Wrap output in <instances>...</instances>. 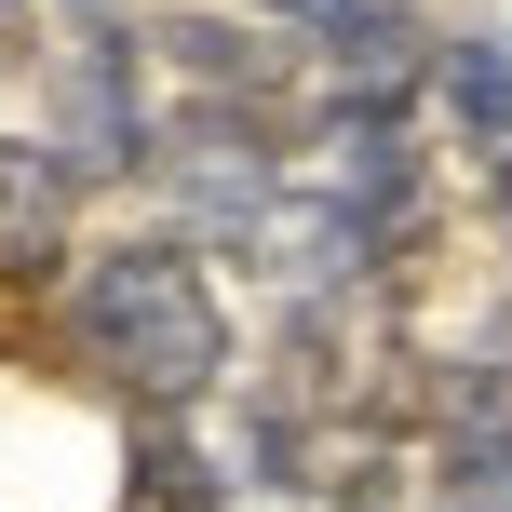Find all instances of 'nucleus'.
<instances>
[{"mask_svg":"<svg viewBox=\"0 0 512 512\" xmlns=\"http://www.w3.org/2000/svg\"><path fill=\"white\" fill-rule=\"evenodd\" d=\"M68 337L95 378H122L149 418L203 405L216 378H230V310H216L203 256L189 243H108L68 270Z\"/></svg>","mask_w":512,"mask_h":512,"instance_id":"f257e3e1","label":"nucleus"},{"mask_svg":"<svg viewBox=\"0 0 512 512\" xmlns=\"http://www.w3.org/2000/svg\"><path fill=\"white\" fill-rule=\"evenodd\" d=\"M41 149L68 162V189L81 176H135V162L162 149V135H149V54H135V27L81 14V41L54 54V135H41Z\"/></svg>","mask_w":512,"mask_h":512,"instance_id":"f03ea898","label":"nucleus"},{"mask_svg":"<svg viewBox=\"0 0 512 512\" xmlns=\"http://www.w3.org/2000/svg\"><path fill=\"white\" fill-rule=\"evenodd\" d=\"M68 230H81V189L41 135H0V283H41L68 270Z\"/></svg>","mask_w":512,"mask_h":512,"instance_id":"7ed1b4c3","label":"nucleus"},{"mask_svg":"<svg viewBox=\"0 0 512 512\" xmlns=\"http://www.w3.org/2000/svg\"><path fill=\"white\" fill-rule=\"evenodd\" d=\"M432 81H445V108H459V135L472 149H512V41H486V27H459V41L432 54Z\"/></svg>","mask_w":512,"mask_h":512,"instance_id":"20e7f679","label":"nucleus"},{"mask_svg":"<svg viewBox=\"0 0 512 512\" xmlns=\"http://www.w3.org/2000/svg\"><path fill=\"white\" fill-rule=\"evenodd\" d=\"M135 512H216V472L189 459V445L162 432V418L135 432Z\"/></svg>","mask_w":512,"mask_h":512,"instance_id":"39448f33","label":"nucleus"},{"mask_svg":"<svg viewBox=\"0 0 512 512\" xmlns=\"http://www.w3.org/2000/svg\"><path fill=\"white\" fill-rule=\"evenodd\" d=\"M432 512H512V445H445Z\"/></svg>","mask_w":512,"mask_h":512,"instance_id":"423d86ee","label":"nucleus"},{"mask_svg":"<svg viewBox=\"0 0 512 512\" xmlns=\"http://www.w3.org/2000/svg\"><path fill=\"white\" fill-rule=\"evenodd\" d=\"M486 203H499V230H512V149H499V162H486Z\"/></svg>","mask_w":512,"mask_h":512,"instance_id":"0eeeda50","label":"nucleus"},{"mask_svg":"<svg viewBox=\"0 0 512 512\" xmlns=\"http://www.w3.org/2000/svg\"><path fill=\"white\" fill-rule=\"evenodd\" d=\"M283 14H324V0H283Z\"/></svg>","mask_w":512,"mask_h":512,"instance_id":"6e6552de","label":"nucleus"},{"mask_svg":"<svg viewBox=\"0 0 512 512\" xmlns=\"http://www.w3.org/2000/svg\"><path fill=\"white\" fill-rule=\"evenodd\" d=\"M68 14H95V0H68Z\"/></svg>","mask_w":512,"mask_h":512,"instance_id":"1a4fd4ad","label":"nucleus"}]
</instances>
